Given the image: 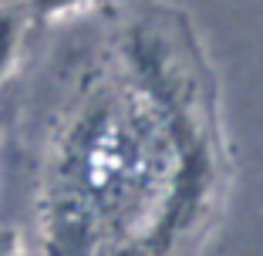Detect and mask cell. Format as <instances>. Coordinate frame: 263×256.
<instances>
[{"label":"cell","instance_id":"1","mask_svg":"<svg viewBox=\"0 0 263 256\" xmlns=\"http://www.w3.org/2000/svg\"><path fill=\"white\" fill-rule=\"evenodd\" d=\"M10 44H14V21L7 14H0V68L10 54Z\"/></svg>","mask_w":263,"mask_h":256},{"label":"cell","instance_id":"2","mask_svg":"<svg viewBox=\"0 0 263 256\" xmlns=\"http://www.w3.org/2000/svg\"><path fill=\"white\" fill-rule=\"evenodd\" d=\"M47 4H54V0H47Z\"/></svg>","mask_w":263,"mask_h":256}]
</instances>
